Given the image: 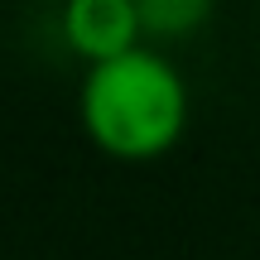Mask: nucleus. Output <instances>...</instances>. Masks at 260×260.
Listing matches in <instances>:
<instances>
[{
	"instance_id": "nucleus-1",
	"label": "nucleus",
	"mask_w": 260,
	"mask_h": 260,
	"mask_svg": "<svg viewBox=\"0 0 260 260\" xmlns=\"http://www.w3.org/2000/svg\"><path fill=\"white\" fill-rule=\"evenodd\" d=\"M77 116L102 154L121 164H149L188 130V82L159 48H135L87 68Z\"/></svg>"
},
{
	"instance_id": "nucleus-2",
	"label": "nucleus",
	"mask_w": 260,
	"mask_h": 260,
	"mask_svg": "<svg viewBox=\"0 0 260 260\" xmlns=\"http://www.w3.org/2000/svg\"><path fill=\"white\" fill-rule=\"evenodd\" d=\"M58 19H63V44L87 58V68L145 48L135 0H63Z\"/></svg>"
},
{
	"instance_id": "nucleus-3",
	"label": "nucleus",
	"mask_w": 260,
	"mask_h": 260,
	"mask_svg": "<svg viewBox=\"0 0 260 260\" xmlns=\"http://www.w3.org/2000/svg\"><path fill=\"white\" fill-rule=\"evenodd\" d=\"M140 10V29L154 44H174V39H188L212 19L217 0H135Z\"/></svg>"
}]
</instances>
